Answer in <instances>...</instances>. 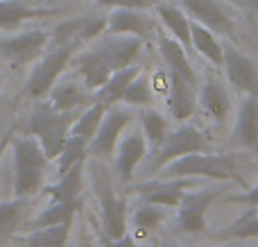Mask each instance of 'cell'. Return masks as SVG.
<instances>
[{"label": "cell", "instance_id": "6da1fadb", "mask_svg": "<svg viewBox=\"0 0 258 247\" xmlns=\"http://www.w3.org/2000/svg\"><path fill=\"white\" fill-rule=\"evenodd\" d=\"M73 122H75L73 111H57V109H52V104H41L30 116L27 132L39 139L45 157L57 159L66 145L68 136H71Z\"/></svg>", "mask_w": 258, "mask_h": 247}, {"label": "cell", "instance_id": "7a4b0ae2", "mask_svg": "<svg viewBox=\"0 0 258 247\" xmlns=\"http://www.w3.org/2000/svg\"><path fill=\"white\" fill-rule=\"evenodd\" d=\"M45 161L48 157H45L43 148L32 136L14 143V193L16 198L34 195L41 189Z\"/></svg>", "mask_w": 258, "mask_h": 247}, {"label": "cell", "instance_id": "3957f363", "mask_svg": "<svg viewBox=\"0 0 258 247\" xmlns=\"http://www.w3.org/2000/svg\"><path fill=\"white\" fill-rule=\"evenodd\" d=\"M165 175L174 177H211V179H240L238 163L233 154H209V152H190L170 161Z\"/></svg>", "mask_w": 258, "mask_h": 247}, {"label": "cell", "instance_id": "277c9868", "mask_svg": "<svg viewBox=\"0 0 258 247\" xmlns=\"http://www.w3.org/2000/svg\"><path fill=\"white\" fill-rule=\"evenodd\" d=\"M75 54L73 45H54L52 50L41 57V61L34 66V71L30 73L25 82V89L23 93L30 95V98H43L52 91V86L57 84V77L63 73V68L68 66V61Z\"/></svg>", "mask_w": 258, "mask_h": 247}, {"label": "cell", "instance_id": "5b68a950", "mask_svg": "<svg viewBox=\"0 0 258 247\" xmlns=\"http://www.w3.org/2000/svg\"><path fill=\"white\" fill-rule=\"evenodd\" d=\"M134 111L127 107H120V104H113L104 111V118L100 122L98 132H95L93 141L89 143V150L95 154V157H109V154L116 150V143L120 139L122 130L132 122Z\"/></svg>", "mask_w": 258, "mask_h": 247}, {"label": "cell", "instance_id": "8992f818", "mask_svg": "<svg viewBox=\"0 0 258 247\" xmlns=\"http://www.w3.org/2000/svg\"><path fill=\"white\" fill-rule=\"evenodd\" d=\"M206 150H209V143H206V139L195 130V127H179L177 132L165 136V141L156 148V157H154L152 168L159 170V168L168 166L170 161L183 157V154L206 152Z\"/></svg>", "mask_w": 258, "mask_h": 247}, {"label": "cell", "instance_id": "52a82bcc", "mask_svg": "<svg viewBox=\"0 0 258 247\" xmlns=\"http://www.w3.org/2000/svg\"><path fill=\"white\" fill-rule=\"evenodd\" d=\"M220 195L218 189H204L197 193H183L181 202L177 207V225L181 231L200 234L206 229V211Z\"/></svg>", "mask_w": 258, "mask_h": 247}, {"label": "cell", "instance_id": "ba28073f", "mask_svg": "<svg viewBox=\"0 0 258 247\" xmlns=\"http://www.w3.org/2000/svg\"><path fill=\"white\" fill-rule=\"evenodd\" d=\"M48 41H50V32L43 30H32L16 36H9V39H0V57L16 64V66H23V64L34 61L45 50Z\"/></svg>", "mask_w": 258, "mask_h": 247}, {"label": "cell", "instance_id": "9c48e42d", "mask_svg": "<svg viewBox=\"0 0 258 247\" xmlns=\"http://www.w3.org/2000/svg\"><path fill=\"white\" fill-rule=\"evenodd\" d=\"M107 30V18L104 16H84V18H75V21H66L59 23L52 30V39L54 45H77L82 43H91L95 41L102 32Z\"/></svg>", "mask_w": 258, "mask_h": 247}, {"label": "cell", "instance_id": "30bf717a", "mask_svg": "<svg viewBox=\"0 0 258 247\" xmlns=\"http://www.w3.org/2000/svg\"><path fill=\"white\" fill-rule=\"evenodd\" d=\"M224 71L236 89L245 91L247 95H258V64L233 45L224 43Z\"/></svg>", "mask_w": 258, "mask_h": 247}, {"label": "cell", "instance_id": "8fae6325", "mask_svg": "<svg viewBox=\"0 0 258 247\" xmlns=\"http://www.w3.org/2000/svg\"><path fill=\"white\" fill-rule=\"evenodd\" d=\"M100 204H102V227L107 238H122L127 229V200L118 198L111 186L100 184Z\"/></svg>", "mask_w": 258, "mask_h": 247}, {"label": "cell", "instance_id": "7c38bea8", "mask_svg": "<svg viewBox=\"0 0 258 247\" xmlns=\"http://www.w3.org/2000/svg\"><path fill=\"white\" fill-rule=\"evenodd\" d=\"M100 52L104 54V59L109 61L111 71H120V68L132 66V61H136L138 52L143 48V39L134 34H111L98 45Z\"/></svg>", "mask_w": 258, "mask_h": 247}, {"label": "cell", "instance_id": "4fadbf2b", "mask_svg": "<svg viewBox=\"0 0 258 247\" xmlns=\"http://www.w3.org/2000/svg\"><path fill=\"white\" fill-rule=\"evenodd\" d=\"M75 68H77V75H80L82 82H84V86L91 91H98L113 73L111 66H109V61L104 59V54L100 52L98 45L77 54Z\"/></svg>", "mask_w": 258, "mask_h": 247}, {"label": "cell", "instance_id": "5bb4252c", "mask_svg": "<svg viewBox=\"0 0 258 247\" xmlns=\"http://www.w3.org/2000/svg\"><path fill=\"white\" fill-rule=\"evenodd\" d=\"M107 32L109 34H134L145 41L152 36V18L141 9L118 7L111 16H107Z\"/></svg>", "mask_w": 258, "mask_h": 247}, {"label": "cell", "instance_id": "9a60e30c", "mask_svg": "<svg viewBox=\"0 0 258 247\" xmlns=\"http://www.w3.org/2000/svg\"><path fill=\"white\" fill-rule=\"evenodd\" d=\"M183 7L195 16L197 23L211 27L220 34H233V23L229 18L227 9L218 0H183Z\"/></svg>", "mask_w": 258, "mask_h": 247}, {"label": "cell", "instance_id": "2e32d148", "mask_svg": "<svg viewBox=\"0 0 258 247\" xmlns=\"http://www.w3.org/2000/svg\"><path fill=\"white\" fill-rule=\"evenodd\" d=\"M170 91H168V109L177 120H188L197 109L195 84L183 80L177 73H170Z\"/></svg>", "mask_w": 258, "mask_h": 247}, {"label": "cell", "instance_id": "e0dca14e", "mask_svg": "<svg viewBox=\"0 0 258 247\" xmlns=\"http://www.w3.org/2000/svg\"><path fill=\"white\" fill-rule=\"evenodd\" d=\"M186 177H174L168 181H152V184H143L138 193L143 195L145 202L159 204V207H179L183 193H186Z\"/></svg>", "mask_w": 258, "mask_h": 247}, {"label": "cell", "instance_id": "ac0fdd59", "mask_svg": "<svg viewBox=\"0 0 258 247\" xmlns=\"http://www.w3.org/2000/svg\"><path fill=\"white\" fill-rule=\"evenodd\" d=\"M147 152V141L143 134H132L118 148V159H116V175L120 181H129L134 177L136 166L143 161Z\"/></svg>", "mask_w": 258, "mask_h": 247}, {"label": "cell", "instance_id": "d6986e66", "mask_svg": "<svg viewBox=\"0 0 258 247\" xmlns=\"http://www.w3.org/2000/svg\"><path fill=\"white\" fill-rule=\"evenodd\" d=\"M159 52H161V57H163V61L168 64L170 73H177V75H181L183 80H188L190 84H197V75H195V71H192L190 61H188L186 48H183L174 36L159 34Z\"/></svg>", "mask_w": 258, "mask_h": 247}, {"label": "cell", "instance_id": "ffe728a7", "mask_svg": "<svg viewBox=\"0 0 258 247\" xmlns=\"http://www.w3.org/2000/svg\"><path fill=\"white\" fill-rule=\"evenodd\" d=\"M141 73V66H127V68H120V71L111 73V77H109L107 82H104L102 86L98 89V93H95V100H98L100 104H104V107H113V104L122 102V95H125V89L129 86V82L134 80V77Z\"/></svg>", "mask_w": 258, "mask_h": 247}, {"label": "cell", "instance_id": "44dd1931", "mask_svg": "<svg viewBox=\"0 0 258 247\" xmlns=\"http://www.w3.org/2000/svg\"><path fill=\"white\" fill-rule=\"evenodd\" d=\"M190 36L195 50L206 57L213 66H222L224 64V43H220V39L215 36V32L211 27L202 25L197 21H190Z\"/></svg>", "mask_w": 258, "mask_h": 247}, {"label": "cell", "instance_id": "7402d4cb", "mask_svg": "<svg viewBox=\"0 0 258 247\" xmlns=\"http://www.w3.org/2000/svg\"><path fill=\"white\" fill-rule=\"evenodd\" d=\"M236 141L242 148H258V95H249L240 107Z\"/></svg>", "mask_w": 258, "mask_h": 247}, {"label": "cell", "instance_id": "603a6c76", "mask_svg": "<svg viewBox=\"0 0 258 247\" xmlns=\"http://www.w3.org/2000/svg\"><path fill=\"white\" fill-rule=\"evenodd\" d=\"M54 14L45 7H30L18 0H0V30H14L16 25L30 21V18H43Z\"/></svg>", "mask_w": 258, "mask_h": 247}, {"label": "cell", "instance_id": "cb8c5ba5", "mask_svg": "<svg viewBox=\"0 0 258 247\" xmlns=\"http://www.w3.org/2000/svg\"><path fill=\"white\" fill-rule=\"evenodd\" d=\"M82 168H84V163L73 166L71 170L63 172L57 184L45 189V195L50 198V202H77V198L82 193V181H84Z\"/></svg>", "mask_w": 258, "mask_h": 247}, {"label": "cell", "instance_id": "d4e9b609", "mask_svg": "<svg viewBox=\"0 0 258 247\" xmlns=\"http://www.w3.org/2000/svg\"><path fill=\"white\" fill-rule=\"evenodd\" d=\"M202 107L209 116H213L215 120L224 122L229 116V109H231V102H229V95L224 91V86L215 80H209L202 89Z\"/></svg>", "mask_w": 258, "mask_h": 247}, {"label": "cell", "instance_id": "484cf974", "mask_svg": "<svg viewBox=\"0 0 258 247\" xmlns=\"http://www.w3.org/2000/svg\"><path fill=\"white\" fill-rule=\"evenodd\" d=\"M156 14H159L163 25L172 32V36L183 45V48L192 45L190 21H188V16L181 12V9H177L174 5H159V7H156Z\"/></svg>", "mask_w": 258, "mask_h": 247}, {"label": "cell", "instance_id": "4316f807", "mask_svg": "<svg viewBox=\"0 0 258 247\" xmlns=\"http://www.w3.org/2000/svg\"><path fill=\"white\" fill-rule=\"evenodd\" d=\"M104 111H107V107H104V104H100L98 100H93V104H91V107H86L84 113H82V116L73 122L71 134L73 136H80V139H84L86 143H91V141H93V136H95V132H98V127H100V122H102V118H104Z\"/></svg>", "mask_w": 258, "mask_h": 247}, {"label": "cell", "instance_id": "83f0119b", "mask_svg": "<svg viewBox=\"0 0 258 247\" xmlns=\"http://www.w3.org/2000/svg\"><path fill=\"white\" fill-rule=\"evenodd\" d=\"M73 222H61L52 227H41L27 236V247H66Z\"/></svg>", "mask_w": 258, "mask_h": 247}, {"label": "cell", "instance_id": "f1b7e54d", "mask_svg": "<svg viewBox=\"0 0 258 247\" xmlns=\"http://www.w3.org/2000/svg\"><path fill=\"white\" fill-rule=\"evenodd\" d=\"M50 104L57 111H73L75 107L84 104V93L75 82H66V84L52 86L50 91Z\"/></svg>", "mask_w": 258, "mask_h": 247}, {"label": "cell", "instance_id": "f546056e", "mask_svg": "<svg viewBox=\"0 0 258 247\" xmlns=\"http://www.w3.org/2000/svg\"><path fill=\"white\" fill-rule=\"evenodd\" d=\"M75 209H77V202H50V207L34 220V229L61 225V222H73Z\"/></svg>", "mask_w": 258, "mask_h": 247}, {"label": "cell", "instance_id": "4dcf8cb0", "mask_svg": "<svg viewBox=\"0 0 258 247\" xmlns=\"http://www.w3.org/2000/svg\"><path fill=\"white\" fill-rule=\"evenodd\" d=\"M141 125H143V136L152 148H159L165 141V132H168V122L159 111H143L141 113Z\"/></svg>", "mask_w": 258, "mask_h": 247}, {"label": "cell", "instance_id": "1f68e13d", "mask_svg": "<svg viewBox=\"0 0 258 247\" xmlns=\"http://www.w3.org/2000/svg\"><path fill=\"white\" fill-rule=\"evenodd\" d=\"M86 152H89V143H86L84 139H80V136H68L66 145H63L61 154H59V172H66L71 170L73 166H77V163H84V157Z\"/></svg>", "mask_w": 258, "mask_h": 247}, {"label": "cell", "instance_id": "d6a6232c", "mask_svg": "<svg viewBox=\"0 0 258 247\" xmlns=\"http://www.w3.org/2000/svg\"><path fill=\"white\" fill-rule=\"evenodd\" d=\"M25 211V198H16L12 202H0V236H9L16 231L18 222Z\"/></svg>", "mask_w": 258, "mask_h": 247}, {"label": "cell", "instance_id": "836d02e7", "mask_svg": "<svg viewBox=\"0 0 258 247\" xmlns=\"http://www.w3.org/2000/svg\"><path fill=\"white\" fill-rule=\"evenodd\" d=\"M152 100V89H150V77L141 75L138 73L129 86L125 89V95H122V102H127L129 107H145Z\"/></svg>", "mask_w": 258, "mask_h": 247}, {"label": "cell", "instance_id": "e575fe53", "mask_svg": "<svg viewBox=\"0 0 258 247\" xmlns=\"http://www.w3.org/2000/svg\"><path fill=\"white\" fill-rule=\"evenodd\" d=\"M163 220H165V211L159 204H152V202L143 204V207L136 209V213H134V225L141 231H154Z\"/></svg>", "mask_w": 258, "mask_h": 247}, {"label": "cell", "instance_id": "d590c367", "mask_svg": "<svg viewBox=\"0 0 258 247\" xmlns=\"http://www.w3.org/2000/svg\"><path fill=\"white\" fill-rule=\"evenodd\" d=\"M227 236H231V238H254V236H258V218L247 220V222H242V225L229 229Z\"/></svg>", "mask_w": 258, "mask_h": 247}, {"label": "cell", "instance_id": "8d00e7d4", "mask_svg": "<svg viewBox=\"0 0 258 247\" xmlns=\"http://www.w3.org/2000/svg\"><path fill=\"white\" fill-rule=\"evenodd\" d=\"M104 7H129V9H145L152 5V0H95Z\"/></svg>", "mask_w": 258, "mask_h": 247}, {"label": "cell", "instance_id": "74e56055", "mask_svg": "<svg viewBox=\"0 0 258 247\" xmlns=\"http://www.w3.org/2000/svg\"><path fill=\"white\" fill-rule=\"evenodd\" d=\"M104 247H136V245H134V240H132V238L122 236V238H118V240L107 238V243H104Z\"/></svg>", "mask_w": 258, "mask_h": 247}, {"label": "cell", "instance_id": "f35d334b", "mask_svg": "<svg viewBox=\"0 0 258 247\" xmlns=\"http://www.w3.org/2000/svg\"><path fill=\"white\" fill-rule=\"evenodd\" d=\"M245 202L251 204V207H258V186H254V189L245 195Z\"/></svg>", "mask_w": 258, "mask_h": 247}, {"label": "cell", "instance_id": "ab89813d", "mask_svg": "<svg viewBox=\"0 0 258 247\" xmlns=\"http://www.w3.org/2000/svg\"><path fill=\"white\" fill-rule=\"evenodd\" d=\"M242 5H247L249 9H258V0H240Z\"/></svg>", "mask_w": 258, "mask_h": 247}, {"label": "cell", "instance_id": "60d3db41", "mask_svg": "<svg viewBox=\"0 0 258 247\" xmlns=\"http://www.w3.org/2000/svg\"><path fill=\"white\" fill-rule=\"evenodd\" d=\"M0 84H3V75H0Z\"/></svg>", "mask_w": 258, "mask_h": 247}, {"label": "cell", "instance_id": "b9f144b4", "mask_svg": "<svg viewBox=\"0 0 258 247\" xmlns=\"http://www.w3.org/2000/svg\"><path fill=\"white\" fill-rule=\"evenodd\" d=\"M168 247H177V245H168Z\"/></svg>", "mask_w": 258, "mask_h": 247}]
</instances>
